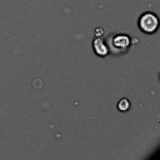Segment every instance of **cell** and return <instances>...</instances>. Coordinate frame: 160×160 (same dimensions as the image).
Wrapping results in <instances>:
<instances>
[{"mask_svg":"<svg viewBox=\"0 0 160 160\" xmlns=\"http://www.w3.org/2000/svg\"><path fill=\"white\" fill-rule=\"evenodd\" d=\"M104 34V30H102V28H98L96 30H95V35L99 38V36H101Z\"/></svg>","mask_w":160,"mask_h":160,"instance_id":"5","label":"cell"},{"mask_svg":"<svg viewBox=\"0 0 160 160\" xmlns=\"http://www.w3.org/2000/svg\"><path fill=\"white\" fill-rule=\"evenodd\" d=\"M129 108H130V102L128 99H121L118 102V109L120 111H126V110H129Z\"/></svg>","mask_w":160,"mask_h":160,"instance_id":"4","label":"cell"},{"mask_svg":"<svg viewBox=\"0 0 160 160\" xmlns=\"http://www.w3.org/2000/svg\"><path fill=\"white\" fill-rule=\"evenodd\" d=\"M159 25V19L154 12H144L140 18H139V28L141 31L146 32V34H151L155 32Z\"/></svg>","mask_w":160,"mask_h":160,"instance_id":"1","label":"cell"},{"mask_svg":"<svg viewBox=\"0 0 160 160\" xmlns=\"http://www.w3.org/2000/svg\"><path fill=\"white\" fill-rule=\"evenodd\" d=\"M92 48H94L96 55H99V56H106L108 52H109V49H108L106 44L104 42L102 39H99V38L94 40V42H92Z\"/></svg>","mask_w":160,"mask_h":160,"instance_id":"3","label":"cell"},{"mask_svg":"<svg viewBox=\"0 0 160 160\" xmlns=\"http://www.w3.org/2000/svg\"><path fill=\"white\" fill-rule=\"evenodd\" d=\"M111 45L116 50H126L130 45V39L126 35H115L111 39Z\"/></svg>","mask_w":160,"mask_h":160,"instance_id":"2","label":"cell"}]
</instances>
